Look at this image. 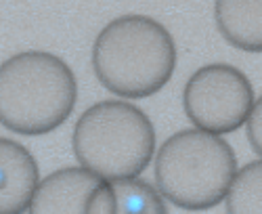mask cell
Returning a JSON list of instances; mask_svg holds the SVG:
<instances>
[{
    "label": "cell",
    "instance_id": "6da1fadb",
    "mask_svg": "<svg viewBox=\"0 0 262 214\" xmlns=\"http://www.w3.org/2000/svg\"><path fill=\"white\" fill-rule=\"evenodd\" d=\"M93 70L109 93L124 99H147L172 80L177 45L158 19L122 15L95 38Z\"/></svg>",
    "mask_w": 262,
    "mask_h": 214
},
{
    "label": "cell",
    "instance_id": "7a4b0ae2",
    "mask_svg": "<svg viewBox=\"0 0 262 214\" xmlns=\"http://www.w3.org/2000/svg\"><path fill=\"white\" fill-rule=\"evenodd\" d=\"M78 82L61 57L24 51L0 63V124L24 137L49 135L68 120Z\"/></svg>",
    "mask_w": 262,
    "mask_h": 214
},
{
    "label": "cell",
    "instance_id": "3957f363",
    "mask_svg": "<svg viewBox=\"0 0 262 214\" xmlns=\"http://www.w3.org/2000/svg\"><path fill=\"white\" fill-rule=\"evenodd\" d=\"M80 166L107 181L141 177L156 156V128L135 103L107 99L91 105L74 126Z\"/></svg>",
    "mask_w": 262,
    "mask_h": 214
},
{
    "label": "cell",
    "instance_id": "277c9868",
    "mask_svg": "<svg viewBox=\"0 0 262 214\" xmlns=\"http://www.w3.org/2000/svg\"><path fill=\"white\" fill-rule=\"evenodd\" d=\"M237 158L229 141L202 128H183L156 154V183L166 202L183 210H210L229 194Z\"/></svg>",
    "mask_w": 262,
    "mask_h": 214
},
{
    "label": "cell",
    "instance_id": "5b68a950",
    "mask_svg": "<svg viewBox=\"0 0 262 214\" xmlns=\"http://www.w3.org/2000/svg\"><path fill=\"white\" fill-rule=\"evenodd\" d=\"M250 78L229 63H210L195 72L183 89V110L195 128L229 135L242 128L254 107Z\"/></svg>",
    "mask_w": 262,
    "mask_h": 214
},
{
    "label": "cell",
    "instance_id": "8992f818",
    "mask_svg": "<svg viewBox=\"0 0 262 214\" xmlns=\"http://www.w3.org/2000/svg\"><path fill=\"white\" fill-rule=\"evenodd\" d=\"M116 189L84 166H68L38 183L30 214H116Z\"/></svg>",
    "mask_w": 262,
    "mask_h": 214
},
{
    "label": "cell",
    "instance_id": "52a82bcc",
    "mask_svg": "<svg viewBox=\"0 0 262 214\" xmlns=\"http://www.w3.org/2000/svg\"><path fill=\"white\" fill-rule=\"evenodd\" d=\"M40 183V168L30 149L0 137V214H24Z\"/></svg>",
    "mask_w": 262,
    "mask_h": 214
},
{
    "label": "cell",
    "instance_id": "ba28073f",
    "mask_svg": "<svg viewBox=\"0 0 262 214\" xmlns=\"http://www.w3.org/2000/svg\"><path fill=\"white\" fill-rule=\"evenodd\" d=\"M221 36L244 53H262V0H214Z\"/></svg>",
    "mask_w": 262,
    "mask_h": 214
},
{
    "label": "cell",
    "instance_id": "9c48e42d",
    "mask_svg": "<svg viewBox=\"0 0 262 214\" xmlns=\"http://www.w3.org/2000/svg\"><path fill=\"white\" fill-rule=\"evenodd\" d=\"M112 185L118 200L116 214H168L166 198L149 181L135 177L112 181Z\"/></svg>",
    "mask_w": 262,
    "mask_h": 214
},
{
    "label": "cell",
    "instance_id": "30bf717a",
    "mask_svg": "<svg viewBox=\"0 0 262 214\" xmlns=\"http://www.w3.org/2000/svg\"><path fill=\"white\" fill-rule=\"evenodd\" d=\"M225 200L227 214H262V160L237 170Z\"/></svg>",
    "mask_w": 262,
    "mask_h": 214
},
{
    "label": "cell",
    "instance_id": "8fae6325",
    "mask_svg": "<svg viewBox=\"0 0 262 214\" xmlns=\"http://www.w3.org/2000/svg\"><path fill=\"white\" fill-rule=\"evenodd\" d=\"M246 124H248V141L254 152L262 158V95L254 101L252 114Z\"/></svg>",
    "mask_w": 262,
    "mask_h": 214
}]
</instances>
